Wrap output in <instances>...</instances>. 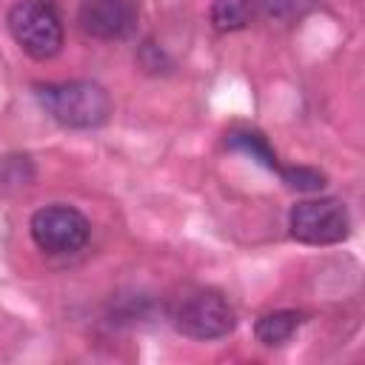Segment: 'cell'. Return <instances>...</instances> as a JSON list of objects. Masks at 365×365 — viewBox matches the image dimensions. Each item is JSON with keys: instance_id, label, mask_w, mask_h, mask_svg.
<instances>
[{"instance_id": "ba28073f", "label": "cell", "mask_w": 365, "mask_h": 365, "mask_svg": "<svg viewBox=\"0 0 365 365\" xmlns=\"http://www.w3.org/2000/svg\"><path fill=\"white\" fill-rule=\"evenodd\" d=\"M251 14H254V6L251 0H214L211 3V26L222 34L228 31H240L251 23Z\"/></svg>"}, {"instance_id": "277c9868", "label": "cell", "mask_w": 365, "mask_h": 365, "mask_svg": "<svg viewBox=\"0 0 365 365\" xmlns=\"http://www.w3.org/2000/svg\"><path fill=\"white\" fill-rule=\"evenodd\" d=\"M288 231L302 245H336L351 234V217L342 200L314 197L291 208Z\"/></svg>"}, {"instance_id": "30bf717a", "label": "cell", "mask_w": 365, "mask_h": 365, "mask_svg": "<svg viewBox=\"0 0 365 365\" xmlns=\"http://www.w3.org/2000/svg\"><path fill=\"white\" fill-rule=\"evenodd\" d=\"M257 3H259V11L277 23L299 20L314 9V0H257Z\"/></svg>"}, {"instance_id": "8992f818", "label": "cell", "mask_w": 365, "mask_h": 365, "mask_svg": "<svg viewBox=\"0 0 365 365\" xmlns=\"http://www.w3.org/2000/svg\"><path fill=\"white\" fill-rule=\"evenodd\" d=\"M77 20L94 40H128L140 26V6L137 0H83Z\"/></svg>"}, {"instance_id": "8fae6325", "label": "cell", "mask_w": 365, "mask_h": 365, "mask_svg": "<svg viewBox=\"0 0 365 365\" xmlns=\"http://www.w3.org/2000/svg\"><path fill=\"white\" fill-rule=\"evenodd\" d=\"M282 182L294 191H305V194H314V191H322L325 188V174L317 171V168H305V165H288V168H277Z\"/></svg>"}, {"instance_id": "7a4b0ae2", "label": "cell", "mask_w": 365, "mask_h": 365, "mask_svg": "<svg viewBox=\"0 0 365 365\" xmlns=\"http://www.w3.org/2000/svg\"><path fill=\"white\" fill-rule=\"evenodd\" d=\"M9 31L14 43L31 57V60H51L63 48V23L51 3L46 0H20L11 6Z\"/></svg>"}, {"instance_id": "5b68a950", "label": "cell", "mask_w": 365, "mask_h": 365, "mask_svg": "<svg viewBox=\"0 0 365 365\" xmlns=\"http://www.w3.org/2000/svg\"><path fill=\"white\" fill-rule=\"evenodd\" d=\"M29 234L40 251L66 257V254H77L80 248H86V242L91 237V225L74 205L54 202V205H43L31 214Z\"/></svg>"}, {"instance_id": "52a82bcc", "label": "cell", "mask_w": 365, "mask_h": 365, "mask_svg": "<svg viewBox=\"0 0 365 365\" xmlns=\"http://www.w3.org/2000/svg\"><path fill=\"white\" fill-rule=\"evenodd\" d=\"M299 325H302V314L299 311H291V308L268 311L254 322V336L265 348H277V345H285L297 334Z\"/></svg>"}, {"instance_id": "3957f363", "label": "cell", "mask_w": 365, "mask_h": 365, "mask_svg": "<svg viewBox=\"0 0 365 365\" xmlns=\"http://www.w3.org/2000/svg\"><path fill=\"white\" fill-rule=\"evenodd\" d=\"M171 319L182 336L200 339V342L228 336L237 325V314H234L231 302L217 288H197V291L185 294L177 302Z\"/></svg>"}, {"instance_id": "6da1fadb", "label": "cell", "mask_w": 365, "mask_h": 365, "mask_svg": "<svg viewBox=\"0 0 365 365\" xmlns=\"http://www.w3.org/2000/svg\"><path fill=\"white\" fill-rule=\"evenodd\" d=\"M34 97L40 108L66 128H100L111 117L108 91L91 80L37 83Z\"/></svg>"}, {"instance_id": "9c48e42d", "label": "cell", "mask_w": 365, "mask_h": 365, "mask_svg": "<svg viewBox=\"0 0 365 365\" xmlns=\"http://www.w3.org/2000/svg\"><path fill=\"white\" fill-rule=\"evenodd\" d=\"M225 143H228L234 151H242V154H248L251 160L262 163V165H265V168H271V171H277V168H279L274 148L268 145V140H265L259 131H251V128H240V131H231Z\"/></svg>"}]
</instances>
